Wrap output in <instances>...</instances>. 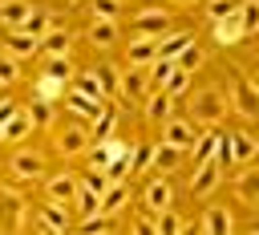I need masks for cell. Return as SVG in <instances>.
<instances>
[{
  "label": "cell",
  "mask_w": 259,
  "mask_h": 235,
  "mask_svg": "<svg viewBox=\"0 0 259 235\" xmlns=\"http://www.w3.org/2000/svg\"><path fill=\"white\" fill-rule=\"evenodd\" d=\"M227 113V93L223 89H194L190 93V122L194 126H219Z\"/></svg>",
  "instance_id": "1"
},
{
  "label": "cell",
  "mask_w": 259,
  "mask_h": 235,
  "mask_svg": "<svg viewBox=\"0 0 259 235\" xmlns=\"http://www.w3.org/2000/svg\"><path fill=\"white\" fill-rule=\"evenodd\" d=\"M162 142H170L178 150H190L198 142V126L194 122H182V118H166L162 122Z\"/></svg>",
  "instance_id": "2"
},
{
  "label": "cell",
  "mask_w": 259,
  "mask_h": 235,
  "mask_svg": "<svg viewBox=\"0 0 259 235\" xmlns=\"http://www.w3.org/2000/svg\"><path fill=\"white\" fill-rule=\"evenodd\" d=\"M134 28L146 32V36H166V32H170V12H162V8H142V12H134Z\"/></svg>",
  "instance_id": "3"
},
{
  "label": "cell",
  "mask_w": 259,
  "mask_h": 235,
  "mask_svg": "<svg viewBox=\"0 0 259 235\" xmlns=\"http://www.w3.org/2000/svg\"><path fill=\"white\" fill-rule=\"evenodd\" d=\"M40 174H45V158H40L36 150H16V154H12V178L32 182V178H40Z\"/></svg>",
  "instance_id": "4"
},
{
  "label": "cell",
  "mask_w": 259,
  "mask_h": 235,
  "mask_svg": "<svg viewBox=\"0 0 259 235\" xmlns=\"http://www.w3.org/2000/svg\"><path fill=\"white\" fill-rule=\"evenodd\" d=\"M219 182H223V170H219V162H214V158H206L202 166H194V178H190V194L206 199V194H210Z\"/></svg>",
  "instance_id": "5"
},
{
  "label": "cell",
  "mask_w": 259,
  "mask_h": 235,
  "mask_svg": "<svg viewBox=\"0 0 259 235\" xmlns=\"http://www.w3.org/2000/svg\"><path fill=\"white\" fill-rule=\"evenodd\" d=\"M65 105L73 109V113H81V118H89V122H97L109 105H105V97H89V93H77V89H69L65 93Z\"/></svg>",
  "instance_id": "6"
},
{
  "label": "cell",
  "mask_w": 259,
  "mask_h": 235,
  "mask_svg": "<svg viewBox=\"0 0 259 235\" xmlns=\"http://www.w3.org/2000/svg\"><path fill=\"white\" fill-rule=\"evenodd\" d=\"M24 199L16 194V190H0V227H8V231H16L20 223H24Z\"/></svg>",
  "instance_id": "7"
},
{
  "label": "cell",
  "mask_w": 259,
  "mask_h": 235,
  "mask_svg": "<svg viewBox=\"0 0 259 235\" xmlns=\"http://www.w3.org/2000/svg\"><path fill=\"white\" fill-rule=\"evenodd\" d=\"M142 203H146V211H166L170 203H174V190H170V182L166 178H150L146 182V190H142Z\"/></svg>",
  "instance_id": "8"
},
{
  "label": "cell",
  "mask_w": 259,
  "mask_h": 235,
  "mask_svg": "<svg viewBox=\"0 0 259 235\" xmlns=\"http://www.w3.org/2000/svg\"><path fill=\"white\" fill-rule=\"evenodd\" d=\"M57 150H61L65 158L85 154V150H89V130H85V126H65L61 138H57Z\"/></svg>",
  "instance_id": "9"
},
{
  "label": "cell",
  "mask_w": 259,
  "mask_h": 235,
  "mask_svg": "<svg viewBox=\"0 0 259 235\" xmlns=\"http://www.w3.org/2000/svg\"><path fill=\"white\" fill-rule=\"evenodd\" d=\"M198 231H202V235H231V231H235V219H231L227 207H206Z\"/></svg>",
  "instance_id": "10"
},
{
  "label": "cell",
  "mask_w": 259,
  "mask_h": 235,
  "mask_svg": "<svg viewBox=\"0 0 259 235\" xmlns=\"http://www.w3.org/2000/svg\"><path fill=\"white\" fill-rule=\"evenodd\" d=\"M28 134H32V118H28V109H12V118L0 122V142H24Z\"/></svg>",
  "instance_id": "11"
},
{
  "label": "cell",
  "mask_w": 259,
  "mask_h": 235,
  "mask_svg": "<svg viewBox=\"0 0 259 235\" xmlns=\"http://www.w3.org/2000/svg\"><path fill=\"white\" fill-rule=\"evenodd\" d=\"M154 57H158V36H146V32H138L130 41V49H125V61L130 65H150Z\"/></svg>",
  "instance_id": "12"
},
{
  "label": "cell",
  "mask_w": 259,
  "mask_h": 235,
  "mask_svg": "<svg viewBox=\"0 0 259 235\" xmlns=\"http://www.w3.org/2000/svg\"><path fill=\"white\" fill-rule=\"evenodd\" d=\"M146 89H150V65H130L121 77V93L138 101V97H146Z\"/></svg>",
  "instance_id": "13"
},
{
  "label": "cell",
  "mask_w": 259,
  "mask_h": 235,
  "mask_svg": "<svg viewBox=\"0 0 259 235\" xmlns=\"http://www.w3.org/2000/svg\"><path fill=\"white\" fill-rule=\"evenodd\" d=\"M77 174H53L49 182H45V190H49V199L53 203H65V207H73V194H77Z\"/></svg>",
  "instance_id": "14"
},
{
  "label": "cell",
  "mask_w": 259,
  "mask_h": 235,
  "mask_svg": "<svg viewBox=\"0 0 259 235\" xmlns=\"http://www.w3.org/2000/svg\"><path fill=\"white\" fill-rule=\"evenodd\" d=\"M125 203H130V190H125V182H121V178H113V182L101 190V199H97V211H101V215H117Z\"/></svg>",
  "instance_id": "15"
},
{
  "label": "cell",
  "mask_w": 259,
  "mask_h": 235,
  "mask_svg": "<svg viewBox=\"0 0 259 235\" xmlns=\"http://www.w3.org/2000/svg\"><path fill=\"white\" fill-rule=\"evenodd\" d=\"M235 109H239L243 118H259V89H255L247 77L235 81Z\"/></svg>",
  "instance_id": "16"
},
{
  "label": "cell",
  "mask_w": 259,
  "mask_h": 235,
  "mask_svg": "<svg viewBox=\"0 0 259 235\" xmlns=\"http://www.w3.org/2000/svg\"><path fill=\"white\" fill-rule=\"evenodd\" d=\"M69 45H73V32L69 28H57V24L40 36V53L45 57H69Z\"/></svg>",
  "instance_id": "17"
},
{
  "label": "cell",
  "mask_w": 259,
  "mask_h": 235,
  "mask_svg": "<svg viewBox=\"0 0 259 235\" xmlns=\"http://www.w3.org/2000/svg\"><path fill=\"white\" fill-rule=\"evenodd\" d=\"M178 162H182V150H178V146H170V142H158V146H154V154H150L154 174H170Z\"/></svg>",
  "instance_id": "18"
},
{
  "label": "cell",
  "mask_w": 259,
  "mask_h": 235,
  "mask_svg": "<svg viewBox=\"0 0 259 235\" xmlns=\"http://www.w3.org/2000/svg\"><path fill=\"white\" fill-rule=\"evenodd\" d=\"M40 231H57V235L69 231V211H65V203H53V199H49V207H40Z\"/></svg>",
  "instance_id": "19"
},
{
  "label": "cell",
  "mask_w": 259,
  "mask_h": 235,
  "mask_svg": "<svg viewBox=\"0 0 259 235\" xmlns=\"http://www.w3.org/2000/svg\"><path fill=\"white\" fill-rule=\"evenodd\" d=\"M4 49H8V53L20 61V57H32V53L40 49V41H36V36H28L24 28H8V41H4Z\"/></svg>",
  "instance_id": "20"
},
{
  "label": "cell",
  "mask_w": 259,
  "mask_h": 235,
  "mask_svg": "<svg viewBox=\"0 0 259 235\" xmlns=\"http://www.w3.org/2000/svg\"><path fill=\"white\" fill-rule=\"evenodd\" d=\"M146 118H150V122H166V118H174V97H170L166 89L146 93Z\"/></svg>",
  "instance_id": "21"
},
{
  "label": "cell",
  "mask_w": 259,
  "mask_h": 235,
  "mask_svg": "<svg viewBox=\"0 0 259 235\" xmlns=\"http://www.w3.org/2000/svg\"><path fill=\"white\" fill-rule=\"evenodd\" d=\"M28 12H32L28 0H0V24H4V28H20Z\"/></svg>",
  "instance_id": "22"
},
{
  "label": "cell",
  "mask_w": 259,
  "mask_h": 235,
  "mask_svg": "<svg viewBox=\"0 0 259 235\" xmlns=\"http://www.w3.org/2000/svg\"><path fill=\"white\" fill-rule=\"evenodd\" d=\"M235 194L247 203V207H259V170H243L235 178Z\"/></svg>",
  "instance_id": "23"
},
{
  "label": "cell",
  "mask_w": 259,
  "mask_h": 235,
  "mask_svg": "<svg viewBox=\"0 0 259 235\" xmlns=\"http://www.w3.org/2000/svg\"><path fill=\"white\" fill-rule=\"evenodd\" d=\"M190 41H194L190 32H166V36H158V57H162V61H174Z\"/></svg>",
  "instance_id": "24"
},
{
  "label": "cell",
  "mask_w": 259,
  "mask_h": 235,
  "mask_svg": "<svg viewBox=\"0 0 259 235\" xmlns=\"http://www.w3.org/2000/svg\"><path fill=\"white\" fill-rule=\"evenodd\" d=\"M20 28H24L28 36H36V41H40V36L53 28V12H49V8H32V12L24 16V24H20Z\"/></svg>",
  "instance_id": "25"
},
{
  "label": "cell",
  "mask_w": 259,
  "mask_h": 235,
  "mask_svg": "<svg viewBox=\"0 0 259 235\" xmlns=\"http://www.w3.org/2000/svg\"><path fill=\"white\" fill-rule=\"evenodd\" d=\"M239 36H247V32H243V24H239V16L214 20V41H219V45H235Z\"/></svg>",
  "instance_id": "26"
},
{
  "label": "cell",
  "mask_w": 259,
  "mask_h": 235,
  "mask_svg": "<svg viewBox=\"0 0 259 235\" xmlns=\"http://www.w3.org/2000/svg\"><path fill=\"white\" fill-rule=\"evenodd\" d=\"M89 41L101 45V49L113 45V41H117V20H93V24H89Z\"/></svg>",
  "instance_id": "27"
},
{
  "label": "cell",
  "mask_w": 259,
  "mask_h": 235,
  "mask_svg": "<svg viewBox=\"0 0 259 235\" xmlns=\"http://www.w3.org/2000/svg\"><path fill=\"white\" fill-rule=\"evenodd\" d=\"M113 130H117V113H113V109H105V113L93 122V130H89V142H105V138H113Z\"/></svg>",
  "instance_id": "28"
},
{
  "label": "cell",
  "mask_w": 259,
  "mask_h": 235,
  "mask_svg": "<svg viewBox=\"0 0 259 235\" xmlns=\"http://www.w3.org/2000/svg\"><path fill=\"white\" fill-rule=\"evenodd\" d=\"M231 158L235 162H251L255 158V138L251 134H231Z\"/></svg>",
  "instance_id": "29"
},
{
  "label": "cell",
  "mask_w": 259,
  "mask_h": 235,
  "mask_svg": "<svg viewBox=\"0 0 259 235\" xmlns=\"http://www.w3.org/2000/svg\"><path fill=\"white\" fill-rule=\"evenodd\" d=\"M178 231H186V223L166 207V211H158V219H154V235H178Z\"/></svg>",
  "instance_id": "30"
},
{
  "label": "cell",
  "mask_w": 259,
  "mask_h": 235,
  "mask_svg": "<svg viewBox=\"0 0 259 235\" xmlns=\"http://www.w3.org/2000/svg\"><path fill=\"white\" fill-rule=\"evenodd\" d=\"M158 89H166V93H170V97H178V93H186V89H190V73H186V69H178V65H174V69H170V77H166V81H162V85H158Z\"/></svg>",
  "instance_id": "31"
},
{
  "label": "cell",
  "mask_w": 259,
  "mask_h": 235,
  "mask_svg": "<svg viewBox=\"0 0 259 235\" xmlns=\"http://www.w3.org/2000/svg\"><path fill=\"white\" fill-rule=\"evenodd\" d=\"M73 89L77 93H89V97H105V89H101V81H97L93 69L89 73H73Z\"/></svg>",
  "instance_id": "32"
},
{
  "label": "cell",
  "mask_w": 259,
  "mask_h": 235,
  "mask_svg": "<svg viewBox=\"0 0 259 235\" xmlns=\"http://www.w3.org/2000/svg\"><path fill=\"white\" fill-rule=\"evenodd\" d=\"M97 199H101V194H97L93 186H85V182H77V194H73V207H77L81 215H93V211H97Z\"/></svg>",
  "instance_id": "33"
},
{
  "label": "cell",
  "mask_w": 259,
  "mask_h": 235,
  "mask_svg": "<svg viewBox=\"0 0 259 235\" xmlns=\"http://www.w3.org/2000/svg\"><path fill=\"white\" fill-rule=\"evenodd\" d=\"M235 16H239V24H243V32H255V28H259V0H243Z\"/></svg>",
  "instance_id": "34"
},
{
  "label": "cell",
  "mask_w": 259,
  "mask_h": 235,
  "mask_svg": "<svg viewBox=\"0 0 259 235\" xmlns=\"http://www.w3.org/2000/svg\"><path fill=\"white\" fill-rule=\"evenodd\" d=\"M16 77H20V61H16V57L0 45V85H12Z\"/></svg>",
  "instance_id": "35"
},
{
  "label": "cell",
  "mask_w": 259,
  "mask_h": 235,
  "mask_svg": "<svg viewBox=\"0 0 259 235\" xmlns=\"http://www.w3.org/2000/svg\"><path fill=\"white\" fill-rule=\"evenodd\" d=\"M174 65H178V69H186V73H194V69L202 65V49H198V45L190 41V45H186V49H182V53L174 57Z\"/></svg>",
  "instance_id": "36"
},
{
  "label": "cell",
  "mask_w": 259,
  "mask_h": 235,
  "mask_svg": "<svg viewBox=\"0 0 259 235\" xmlns=\"http://www.w3.org/2000/svg\"><path fill=\"white\" fill-rule=\"evenodd\" d=\"M45 73L57 77V81H73V61L69 57H49L45 61Z\"/></svg>",
  "instance_id": "37"
},
{
  "label": "cell",
  "mask_w": 259,
  "mask_h": 235,
  "mask_svg": "<svg viewBox=\"0 0 259 235\" xmlns=\"http://www.w3.org/2000/svg\"><path fill=\"white\" fill-rule=\"evenodd\" d=\"M235 12H239V0H206L210 24H214V20H227V16H235Z\"/></svg>",
  "instance_id": "38"
},
{
  "label": "cell",
  "mask_w": 259,
  "mask_h": 235,
  "mask_svg": "<svg viewBox=\"0 0 259 235\" xmlns=\"http://www.w3.org/2000/svg\"><path fill=\"white\" fill-rule=\"evenodd\" d=\"M93 73H97V81H101V89H105V93H121V77H117V69H113V65H97Z\"/></svg>",
  "instance_id": "39"
},
{
  "label": "cell",
  "mask_w": 259,
  "mask_h": 235,
  "mask_svg": "<svg viewBox=\"0 0 259 235\" xmlns=\"http://www.w3.org/2000/svg\"><path fill=\"white\" fill-rule=\"evenodd\" d=\"M150 154H154V146H146V142L134 146V150H130V174H142V170L150 166Z\"/></svg>",
  "instance_id": "40"
},
{
  "label": "cell",
  "mask_w": 259,
  "mask_h": 235,
  "mask_svg": "<svg viewBox=\"0 0 259 235\" xmlns=\"http://www.w3.org/2000/svg\"><path fill=\"white\" fill-rule=\"evenodd\" d=\"M117 8H121V0H89L93 20H113V16H117Z\"/></svg>",
  "instance_id": "41"
},
{
  "label": "cell",
  "mask_w": 259,
  "mask_h": 235,
  "mask_svg": "<svg viewBox=\"0 0 259 235\" xmlns=\"http://www.w3.org/2000/svg\"><path fill=\"white\" fill-rule=\"evenodd\" d=\"M81 231H85V235H105V231H109V215H101V211H93V215H85V223H81Z\"/></svg>",
  "instance_id": "42"
},
{
  "label": "cell",
  "mask_w": 259,
  "mask_h": 235,
  "mask_svg": "<svg viewBox=\"0 0 259 235\" xmlns=\"http://www.w3.org/2000/svg\"><path fill=\"white\" fill-rule=\"evenodd\" d=\"M57 93H65V81H57V77H49V73H45V77L36 81V97H45V101H49V97H57Z\"/></svg>",
  "instance_id": "43"
},
{
  "label": "cell",
  "mask_w": 259,
  "mask_h": 235,
  "mask_svg": "<svg viewBox=\"0 0 259 235\" xmlns=\"http://www.w3.org/2000/svg\"><path fill=\"white\" fill-rule=\"evenodd\" d=\"M214 162H219V170H227L235 158H231V134H219V142H214Z\"/></svg>",
  "instance_id": "44"
},
{
  "label": "cell",
  "mask_w": 259,
  "mask_h": 235,
  "mask_svg": "<svg viewBox=\"0 0 259 235\" xmlns=\"http://www.w3.org/2000/svg\"><path fill=\"white\" fill-rule=\"evenodd\" d=\"M28 118H32V126H49V122H53V105H49L45 97H36V105L28 109Z\"/></svg>",
  "instance_id": "45"
},
{
  "label": "cell",
  "mask_w": 259,
  "mask_h": 235,
  "mask_svg": "<svg viewBox=\"0 0 259 235\" xmlns=\"http://www.w3.org/2000/svg\"><path fill=\"white\" fill-rule=\"evenodd\" d=\"M12 109H16V101H8V97H4V101H0V122H8V118H12Z\"/></svg>",
  "instance_id": "46"
},
{
  "label": "cell",
  "mask_w": 259,
  "mask_h": 235,
  "mask_svg": "<svg viewBox=\"0 0 259 235\" xmlns=\"http://www.w3.org/2000/svg\"><path fill=\"white\" fill-rule=\"evenodd\" d=\"M251 231H255V235H259V219H255V223H251Z\"/></svg>",
  "instance_id": "47"
},
{
  "label": "cell",
  "mask_w": 259,
  "mask_h": 235,
  "mask_svg": "<svg viewBox=\"0 0 259 235\" xmlns=\"http://www.w3.org/2000/svg\"><path fill=\"white\" fill-rule=\"evenodd\" d=\"M174 4H194V0H174Z\"/></svg>",
  "instance_id": "48"
},
{
  "label": "cell",
  "mask_w": 259,
  "mask_h": 235,
  "mask_svg": "<svg viewBox=\"0 0 259 235\" xmlns=\"http://www.w3.org/2000/svg\"><path fill=\"white\" fill-rule=\"evenodd\" d=\"M255 158H259V142H255Z\"/></svg>",
  "instance_id": "49"
}]
</instances>
